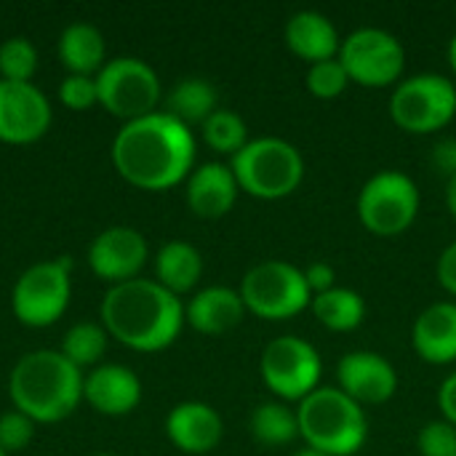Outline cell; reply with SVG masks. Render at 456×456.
<instances>
[{
	"mask_svg": "<svg viewBox=\"0 0 456 456\" xmlns=\"http://www.w3.org/2000/svg\"><path fill=\"white\" fill-rule=\"evenodd\" d=\"M112 163L134 187L168 190L192 174V128L166 110L128 120L112 139Z\"/></svg>",
	"mask_w": 456,
	"mask_h": 456,
	"instance_id": "1",
	"label": "cell"
},
{
	"mask_svg": "<svg viewBox=\"0 0 456 456\" xmlns=\"http://www.w3.org/2000/svg\"><path fill=\"white\" fill-rule=\"evenodd\" d=\"M99 313L107 334L139 353L171 347L187 323L182 299L150 278L112 286L104 294Z\"/></svg>",
	"mask_w": 456,
	"mask_h": 456,
	"instance_id": "2",
	"label": "cell"
},
{
	"mask_svg": "<svg viewBox=\"0 0 456 456\" xmlns=\"http://www.w3.org/2000/svg\"><path fill=\"white\" fill-rule=\"evenodd\" d=\"M8 395L13 409L29 419L61 422L83 401V371L59 350H32L11 369Z\"/></svg>",
	"mask_w": 456,
	"mask_h": 456,
	"instance_id": "3",
	"label": "cell"
},
{
	"mask_svg": "<svg viewBox=\"0 0 456 456\" xmlns=\"http://www.w3.org/2000/svg\"><path fill=\"white\" fill-rule=\"evenodd\" d=\"M299 436L310 449L329 456L358 454L369 438L363 406H358L339 387H318L297 409Z\"/></svg>",
	"mask_w": 456,
	"mask_h": 456,
	"instance_id": "4",
	"label": "cell"
},
{
	"mask_svg": "<svg viewBox=\"0 0 456 456\" xmlns=\"http://www.w3.org/2000/svg\"><path fill=\"white\" fill-rule=\"evenodd\" d=\"M230 168L238 179V187L259 200L291 195L305 176V160L299 150L275 136L248 142L238 155H232Z\"/></svg>",
	"mask_w": 456,
	"mask_h": 456,
	"instance_id": "5",
	"label": "cell"
},
{
	"mask_svg": "<svg viewBox=\"0 0 456 456\" xmlns=\"http://www.w3.org/2000/svg\"><path fill=\"white\" fill-rule=\"evenodd\" d=\"M240 299L248 313L265 321H286L313 305L305 273L289 262H262L251 267L240 283Z\"/></svg>",
	"mask_w": 456,
	"mask_h": 456,
	"instance_id": "6",
	"label": "cell"
},
{
	"mask_svg": "<svg viewBox=\"0 0 456 456\" xmlns=\"http://www.w3.org/2000/svg\"><path fill=\"white\" fill-rule=\"evenodd\" d=\"M69 267L72 259L61 256L37 262L19 275L11 291V310L24 326L43 329L64 315L72 297Z\"/></svg>",
	"mask_w": 456,
	"mask_h": 456,
	"instance_id": "7",
	"label": "cell"
},
{
	"mask_svg": "<svg viewBox=\"0 0 456 456\" xmlns=\"http://www.w3.org/2000/svg\"><path fill=\"white\" fill-rule=\"evenodd\" d=\"M94 77L99 104H104V110L123 118L126 123L155 112L160 102V77L139 56L110 59Z\"/></svg>",
	"mask_w": 456,
	"mask_h": 456,
	"instance_id": "8",
	"label": "cell"
},
{
	"mask_svg": "<svg viewBox=\"0 0 456 456\" xmlns=\"http://www.w3.org/2000/svg\"><path fill=\"white\" fill-rule=\"evenodd\" d=\"M419 214V190L401 171L374 174L358 195V216L371 235L393 238L406 232Z\"/></svg>",
	"mask_w": 456,
	"mask_h": 456,
	"instance_id": "9",
	"label": "cell"
},
{
	"mask_svg": "<svg viewBox=\"0 0 456 456\" xmlns=\"http://www.w3.org/2000/svg\"><path fill=\"white\" fill-rule=\"evenodd\" d=\"M390 115L409 134H433L454 120L456 86L444 75H414L395 88Z\"/></svg>",
	"mask_w": 456,
	"mask_h": 456,
	"instance_id": "10",
	"label": "cell"
},
{
	"mask_svg": "<svg viewBox=\"0 0 456 456\" xmlns=\"http://www.w3.org/2000/svg\"><path fill=\"white\" fill-rule=\"evenodd\" d=\"M265 385L283 401H305L318 390L323 366L318 350L299 337L273 339L259 363Z\"/></svg>",
	"mask_w": 456,
	"mask_h": 456,
	"instance_id": "11",
	"label": "cell"
},
{
	"mask_svg": "<svg viewBox=\"0 0 456 456\" xmlns=\"http://www.w3.org/2000/svg\"><path fill=\"white\" fill-rule=\"evenodd\" d=\"M339 61L350 80L369 88H382L401 77L406 51L395 35L377 27H363L342 40Z\"/></svg>",
	"mask_w": 456,
	"mask_h": 456,
	"instance_id": "12",
	"label": "cell"
},
{
	"mask_svg": "<svg viewBox=\"0 0 456 456\" xmlns=\"http://www.w3.org/2000/svg\"><path fill=\"white\" fill-rule=\"evenodd\" d=\"M53 120L45 94L35 83L0 80V139L11 144L37 142Z\"/></svg>",
	"mask_w": 456,
	"mask_h": 456,
	"instance_id": "13",
	"label": "cell"
},
{
	"mask_svg": "<svg viewBox=\"0 0 456 456\" xmlns=\"http://www.w3.org/2000/svg\"><path fill=\"white\" fill-rule=\"evenodd\" d=\"M147 256L150 248L144 235L126 224L102 230L88 246V267L96 278L112 286L139 278L142 267L147 265Z\"/></svg>",
	"mask_w": 456,
	"mask_h": 456,
	"instance_id": "14",
	"label": "cell"
},
{
	"mask_svg": "<svg viewBox=\"0 0 456 456\" xmlns=\"http://www.w3.org/2000/svg\"><path fill=\"white\" fill-rule=\"evenodd\" d=\"M339 390L358 406L387 403L398 390V374L390 361L377 353H350L337 366Z\"/></svg>",
	"mask_w": 456,
	"mask_h": 456,
	"instance_id": "15",
	"label": "cell"
},
{
	"mask_svg": "<svg viewBox=\"0 0 456 456\" xmlns=\"http://www.w3.org/2000/svg\"><path fill=\"white\" fill-rule=\"evenodd\" d=\"M86 403L107 417H123L142 401L139 377L120 363H99L83 377Z\"/></svg>",
	"mask_w": 456,
	"mask_h": 456,
	"instance_id": "16",
	"label": "cell"
},
{
	"mask_svg": "<svg viewBox=\"0 0 456 456\" xmlns=\"http://www.w3.org/2000/svg\"><path fill=\"white\" fill-rule=\"evenodd\" d=\"M166 433L171 444L184 454H208L219 446L224 425L216 409L200 401H184L166 417Z\"/></svg>",
	"mask_w": 456,
	"mask_h": 456,
	"instance_id": "17",
	"label": "cell"
},
{
	"mask_svg": "<svg viewBox=\"0 0 456 456\" xmlns=\"http://www.w3.org/2000/svg\"><path fill=\"white\" fill-rule=\"evenodd\" d=\"M238 179L224 163H203L187 176V206L200 219H222L238 200Z\"/></svg>",
	"mask_w": 456,
	"mask_h": 456,
	"instance_id": "18",
	"label": "cell"
},
{
	"mask_svg": "<svg viewBox=\"0 0 456 456\" xmlns=\"http://www.w3.org/2000/svg\"><path fill=\"white\" fill-rule=\"evenodd\" d=\"M414 350L428 363H452L456 361V305L436 302L417 321L411 331Z\"/></svg>",
	"mask_w": 456,
	"mask_h": 456,
	"instance_id": "19",
	"label": "cell"
},
{
	"mask_svg": "<svg viewBox=\"0 0 456 456\" xmlns=\"http://www.w3.org/2000/svg\"><path fill=\"white\" fill-rule=\"evenodd\" d=\"M243 313L240 291L227 286H208L184 305V321L200 334H224L243 321Z\"/></svg>",
	"mask_w": 456,
	"mask_h": 456,
	"instance_id": "20",
	"label": "cell"
},
{
	"mask_svg": "<svg viewBox=\"0 0 456 456\" xmlns=\"http://www.w3.org/2000/svg\"><path fill=\"white\" fill-rule=\"evenodd\" d=\"M286 45L299 59L318 64L339 53V35L331 19L318 11H299L286 21Z\"/></svg>",
	"mask_w": 456,
	"mask_h": 456,
	"instance_id": "21",
	"label": "cell"
},
{
	"mask_svg": "<svg viewBox=\"0 0 456 456\" xmlns=\"http://www.w3.org/2000/svg\"><path fill=\"white\" fill-rule=\"evenodd\" d=\"M61 64L72 75H94L104 67L107 40L104 32L91 21H72L61 29L56 43Z\"/></svg>",
	"mask_w": 456,
	"mask_h": 456,
	"instance_id": "22",
	"label": "cell"
},
{
	"mask_svg": "<svg viewBox=\"0 0 456 456\" xmlns=\"http://www.w3.org/2000/svg\"><path fill=\"white\" fill-rule=\"evenodd\" d=\"M203 275V256L187 240H168L155 256V281L171 294H187Z\"/></svg>",
	"mask_w": 456,
	"mask_h": 456,
	"instance_id": "23",
	"label": "cell"
},
{
	"mask_svg": "<svg viewBox=\"0 0 456 456\" xmlns=\"http://www.w3.org/2000/svg\"><path fill=\"white\" fill-rule=\"evenodd\" d=\"M216 102H219L216 88L208 80L184 77L166 96V112L182 120L184 126H203L219 110Z\"/></svg>",
	"mask_w": 456,
	"mask_h": 456,
	"instance_id": "24",
	"label": "cell"
},
{
	"mask_svg": "<svg viewBox=\"0 0 456 456\" xmlns=\"http://www.w3.org/2000/svg\"><path fill=\"white\" fill-rule=\"evenodd\" d=\"M313 313L315 318L331 329V331H355L363 318H366V302L358 291H350V289H331L326 294H318L313 297Z\"/></svg>",
	"mask_w": 456,
	"mask_h": 456,
	"instance_id": "25",
	"label": "cell"
},
{
	"mask_svg": "<svg viewBox=\"0 0 456 456\" xmlns=\"http://www.w3.org/2000/svg\"><path fill=\"white\" fill-rule=\"evenodd\" d=\"M251 436L256 438V444L267 449L291 444L299 436L297 411H291L286 403H278V401L259 403L251 414Z\"/></svg>",
	"mask_w": 456,
	"mask_h": 456,
	"instance_id": "26",
	"label": "cell"
},
{
	"mask_svg": "<svg viewBox=\"0 0 456 456\" xmlns=\"http://www.w3.org/2000/svg\"><path fill=\"white\" fill-rule=\"evenodd\" d=\"M107 339H110V334H107V329L102 323L80 321V323L67 329L59 353L72 366H77L80 371L83 369H94V366H99V361H102V355L107 350Z\"/></svg>",
	"mask_w": 456,
	"mask_h": 456,
	"instance_id": "27",
	"label": "cell"
},
{
	"mask_svg": "<svg viewBox=\"0 0 456 456\" xmlns=\"http://www.w3.org/2000/svg\"><path fill=\"white\" fill-rule=\"evenodd\" d=\"M203 142L222 155H238L248 144V128L246 120L232 110H216L203 126Z\"/></svg>",
	"mask_w": 456,
	"mask_h": 456,
	"instance_id": "28",
	"label": "cell"
},
{
	"mask_svg": "<svg viewBox=\"0 0 456 456\" xmlns=\"http://www.w3.org/2000/svg\"><path fill=\"white\" fill-rule=\"evenodd\" d=\"M37 69V48L29 37L16 35L0 43V80L32 83Z\"/></svg>",
	"mask_w": 456,
	"mask_h": 456,
	"instance_id": "29",
	"label": "cell"
},
{
	"mask_svg": "<svg viewBox=\"0 0 456 456\" xmlns=\"http://www.w3.org/2000/svg\"><path fill=\"white\" fill-rule=\"evenodd\" d=\"M350 77L339 59H326L318 64H310L307 69V88L318 99H337L347 88Z\"/></svg>",
	"mask_w": 456,
	"mask_h": 456,
	"instance_id": "30",
	"label": "cell"
},
{
	"mask_svg": "<svg viewBox=\"0 0 456 456\" xmlns=\"http://www.w3.org/2000/svg\"><path fill=\"white\" fill-rule=\"evenodd\" d=\"M35 419H29L27 414L11 409L5 414H0V449L5 454H16L24 452L32 438H35Z\"/></svg>",
	"mask_w": 456,
	"mask_h": 456,
	"instance_id": "31",
	"label": "cell"
},
{
	"mask_svg": "<svg viewBox=\"0 0 456 456\" xmlns=\"http://www.w3.org/2000/svg\"><path fill=\"white\" fill-rule=\"evenodd\" d=\"M59 99L69 110H91L99 104V91H96V77L94 75H67L59 83Z\"/></svg>",
	"mask_w": 456,
	"mask_h": 456,
	"instance_id": "32",
	"label": "cell"
},
{
	"mask_svg": "<svg viewBox=\"0 0 456 456\" xmlns=\"http://www.w3.org/2000/svg\"><path fill=\"white\" fill-rule=\"evenodd\" d=\"M419 454L422 456H456V428L444 422H428L419 430Z\"/></svg>",
	"mask_w": 456,
	"mask_h": 456,
	"instance_id": "33",
	"label": "cell"
},
{
	"mask_svg": "<svg viewBox=\"0 0 456 456\" xmlns=\"http://www.w3.org/2000/svg\"><path fill=\"white\" fill-rule=\"evenodd\" d=\"M305 281H307V289L313 297L318 294H326L334 289V281H337V273L329 262H313L307 270H305Z\"/></svg>",
	"mask_w": 456,
	"mask_h": 456,
	"instance_id": "34",
	"label": "cell"
},
{
	"mask_svg": "<svg viewBox=\"0 0 456 456\" xmlns=\"http://www.w3.org/2000/svg\"><path fill=\"white\" fill-rule=\"evenodd\" d=\"M438 281L452 297H456V240L438 259Z\"/></svg>",
	"mask_w": 456,
	"mask_h": 456,
	"instance_id": "35",
	"label": "cell"
},
{
	"mask_svg": "<svg viewBox=\"0 0 456 456\" xmlns=\"http://www.w3.org/2000/svg\"><path fill=\"white\" fill-rule=\"evenodd\" d=\"M433 163L452 179L456 176V139H444L433 150Z\"/></svg>",
	"mask_w": 456,
	"mask_h": 456,
	"instance_id": "36",
	"label": "cell"
},
{
	"mask_svg": "<svg viewBox=\"0 0 456 456\" xmlns=\"http://www.w3.org/2000/svg\"><path fill=\"white\" fill-rule=\"evenodd\" d=\"M438 403H441V411L446 417L449 425L456 428V371L441 385V393H438Z\"/></svg>",
	"mask_w": 456,
	"mask_h": 456,
	"instance_id": "37",
	"label": "cell"
},
{
	"mask_svg": "<svg viewBox=\"0 0 456 456\" xmlns=\"http://www.w3.org/2000/svg\"><path fill=\"white\" fill-rule=\"evenodd\" d=\"M446 206H449L452 216L456 219V176L449 179V187H446Z\"/></svg>",
	"mask_w": 456,
	"mask_h": 456,
	"instance_id": "38",
	"label": "cell"
},
{
	"mask_svg": "<svg viewBox=\"0 0 456 456\" xmlns=\"http://www.w3.org/2000/svg\"><path fill=\"white\" fill-rule=\"evenodd\" d=\"M449 64H452V69H454L456 75V35L452 37V43H449Z\"/></svg>",
	"mask_w": 456,
	"mask_h": 456,
	"instance_id": "39",
	"label": "cell"
},
{
	"mask_svg": "<svg viewBox=\"0 0 456 456\" xmlns=\"http://www.w3.org/2000/svg\"><path fill=\"white\" fill-rule=\"evenodd\" d=\"M294 456H329V454H323V452H315V449H310V446H307V449L297 452V454H294Z\"/></svg>",
	"mask_w": 456,
	"mask_h": 456,
	"instance_id": "40",
	"label": "cell"
},
{
	"mask_svg": "<svg viewBox=\"0 0 456 456\" xmlns=\"http://www.w3.org/2000/svg\"><path fill=\"white\" fill-rule=\"evenodd\" d=\"M0 456H8V454H5V452H3V449H0Z\"/></svg>",
	"mask_w": 456,
	"mask_h": 456,
	"instance_id": "41",
	"label": "cell"
},
{
	"mask_svg": "<svg viewBox=\"0 0 456 456\" xmlns=\"http://www.w3.org/2000/svg\"><path fill=\"white\" fill-rule=\"evenodd\" d=\"M96 456H115V454H96Z\"/></svg>",
	"mask_w": 456,
	"mask_h": 456,
	"instance_id": "42",
	"label": "cell"
}]
</instances>
